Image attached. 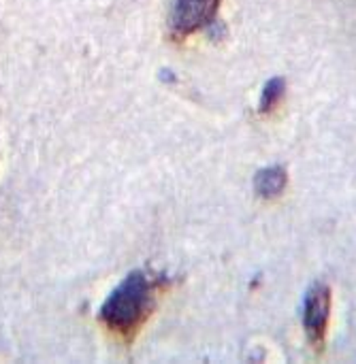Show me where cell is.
Wrapping results in <instances>:
<instances>
[{"mask_svg":"<svg viewBox=\"0 0 356 364\" xmlns=\"http://www.w3.org/2000/svg\"><path fill=\"white\" fill-rule=\"evenodd\" d=\"M288 183V173L284 166H267L254 177V192L261 198H278Z\"/></svg>","mask_w":356,"mask_h":364,"instance_id":"obj_4","label":"cell"},{"mask_svg":"<svg viewBox=\"0 0 356 364\" xmlns=\"http://www.w3.org/2000/svg\"><path fill=\"white\" fill-rule=\"evenodd\" d=\"M164 282L167 279L162 275L132 271L105 299L98 311V320L111 333L120 335L124 341H132L135 335L145 326V322L154 314Z\"/></svg>","mask_w":356,"mask_h":364,"instance_id":"obj_1","label":"cell"},{"mask_svg":"<svg viewBox=\"0 0 356 364\" xmlns=\"http://www.w3.org/2000/svg\"><path fill=\"white\" fill-rule=\"evenodd\" d=\"M222 0H171L169 34L173 41H184L199 30H207L218 21Z\"/></svg>","mask_w":356,"mask_h":364,"instance_id":"obj_2","label":"cell"},{"mask_svg":"<svg viewBox=\"0 0 356 364\" xmlns=\"http://www.w3.org/2000/svg\"><path fill=\"white\" fill-rule=\"evenodd\" d=\"M331 320V288L323 282L310 286L303 299V328L314 350H323Z\"/></svg>","mask_w":356,"mask_h":364,"instance_id":"obj_3","label":"cell"},{"mask_svg":"<svg viewBox=\"0 0 356 364\" xmlns=\"http://www.w3.org/2000/svg\"><path fill=\"white\" fill-rule=\"evenodd\" d=\"M286 92V81L282 77H273L265 83L263 94H261V102H258V111L261 113H271L284 98Z\"/></svg>","mask_w":356,"mask_h":364,"instance_id":"obj_5","label":"cell"}]
</instances>
